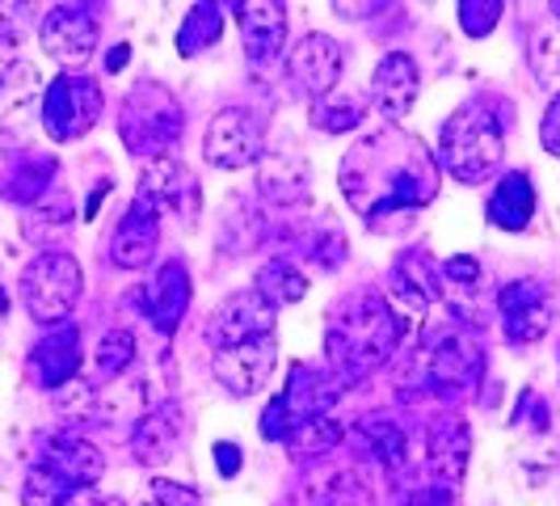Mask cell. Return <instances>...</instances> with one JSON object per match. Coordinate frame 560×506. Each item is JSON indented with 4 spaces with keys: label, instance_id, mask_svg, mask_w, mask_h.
<instances>
[{
    "label": "cell",
    "instance_id": "15",
    "mask_svg": "<svg viewBox=\"0 0 560 506\" xmlns=\"http://www.w3.org/2000/svg\"><path fill=\"white\" fill-rule=\"evenodd\" d=\"M140 198H148L156 211H173L182 225H195L198 211H202V191H198V177L182 165L177 157H156V161H143L140 169Z\"/></svg>",
    "mask_w": 560,
    "mask_h": 506
},
{
    "label": "cell",
    "instance_id": "7",
    "mask_svg": "<svg viewBox=\"0 0 560 506\" xmlns=\"http://www.w3.org/2000/svg\"><path fill=\"white\" fill-rule=\"evenodd\" d=\"M102 84L81 72H63L43 89V131L56 143H72L89 136L102 118Z\"/></svg>",
    "mask_w": 560,
    "mask_h": 506
},
{
    "label": "cell",
    "instance_id": "42",
    "mask_svg": "<svg viewBox=\"0 0 560 506\" xmlns=\"http://www.w3.org/2000/svg\"><path fill=\"white\" fill-rule=\"evenodd\" d=\"M539 143H544L552 157H560V93L548 102V111L539 118Z\"/></svg>",
    "mask_w": 560,
    "mask_h": 506
},
{
    "label": "cell",
    "instance_id": "20",
    "mask_svg": "<svg viewBox=\"0 0 560 506\" xmlns=\"http://www.w3.org/2000/svg\"><path fill=\"white\" fill-rule=\"evenodd\" d=\"M161 245V211L148 198H131V207L122 211V220L114 225L110 237V262L122 271H140L156 257Z\"/></svg>",
    "mask_w": 560,
    "mask_h": 506
},
{
    "label": "cell",
    "instance_id": "41",
    "mask_svg": "<svg viewBox=\"0 0 560 506\" xmlns=\"http://www.w3.org/2000/svg\"><path fill=\"white\" fill-rule=\"evenodd\" d=\"M152 503L156 506H198V494L173 481H152Z\"/></svg>",
    "mask_w": 560,
    "mask_h": 506
},
{
    "label": "cell",
    "instance_id": "29",
    "mask_svg": "<svg viewBox=\"0 0 560 506\" xmlns=\"http://www.w3.org/2000/svg\"><path fill=\"white\" fill-rule=\"evenodd\" d=\"M253 291L270 304V309L279 312L287 304H300L304 296H308V275L291 262V257H270L261 271H257V279H253Z\"/></svg>",
    "mask_w": 560,
    "mask_h": 506
},
{
    "label": "cell",
    "instance_id": "21",
    "mask_svg": "<svg viewBox=\"0 0 560 506\" xmlns=\"http://www.w3.org/2000/svg\"><path fill=\"white\" fill-rule=\"evenodd\" d=\"M236 26H241V43L249 64H275L279 51H287V9L279 0H241L232 4Z\"/></svg>",
    "mask_w": 560,
    "mask_h": 506
},
{
    "label": "cell",
    "instance_id": "26",
    "mask_svg": "<svg viewBox=\"0 0 560 506\" xmlns=\"http://www.w3.org/2000/svg\"><path fill=\"white\" fill-rule=\"evenodd\" d=\"M354 444H359L366 460L384 464L388 473H400L413 460L409 435H405V426L393 414H363V418L354 422Z\"/></svg>",
    "mask_w": 560,
    "mask_h": 506
},
{
    "label": "cell",
    "instance_id": "23",
    "mask_svg": "<svg viewBox=\"0 0 560 506\" xmlns=\"http://www.w3.org/2000/svg\"><path fill=\"white\" fill-rule=\"evenodd\" d=\"M186 309H190V271L173 257V262H165V266L156 271V279L143 283L140 312L152 321V330L177 334V325H182Z\"/></svg>",
    "mask_w": 560,
    "mask_h": 506
},
{
    "label": "cell",
    "instance_id": "22",
    "mask_svg": "<svg viewBox=\"0 0 560 506\" xmlns=\"http://www.w3.org/2000/svg\"><path fill=\"white\" fill-rule=\"evenodd\" d=\"M186 435H190V422H186V410L177 405V401H165V405H156V410H148L140 422H136V430H131V456L140 460V464H168L177 448L186 444Z\"/></svg>",
    "mask_w": 560,
    "mask_h": 506
},
{
    "label": "cell",
    "instance_id": "36",
    "mask_svg": "<svg viewBox=\"0 0 560 506\" xmlns=\"http://www.w3.org/2000/svg\"><path fill=\"white\" fill-rule=\"evenodd\" d=\"M304 253H308L320 271H337L346 262V237L337 232V225H316L304 237Z\"/></svg>",
    "mask_w": 560,
    "mask_h": 506
},
{
    "label": "cell",
    "instance_id": "35",
    "mask_svg": "<svg viewBox=\"0 0 560 506\" xmlns=\"http://www.w3.org/2000/svg\"><path fill=\"white\" fill-rule=\"evenodd\" d=\"M312 123L320 131H354L363 123V97H337V93H329L325 102H312Z\"/></svg>",
    "mask_w": 560,
    "mask_h": 506
},
{
    "label": "cell",
    "instance_id": "5",
    "mask_svg": "<svg viewBox=\"0 0 560 506\" xmlns=\"http://www.w3.org/2000/svg\"><path fill=\"white\" fill-rule=\"evenodd\" d=\"M84 291V275L81 262L63 250H47L38 253L22 271V300H26V312L38 321V325H63L77 300Z\"/></svg>",
    "mask_w": 560,
    "mask_h": 506
},
{
    "label": "cell",
    "instance_id": "46",
    "mask_svg": "<svg viewBox=\"0 0 560 506\" xmlns=\"http://www.w3.org/2000/svg\"><path fill=\"white\" fill-rule=\"evenodd\" d=\"M102 506H127V503H122V498H110V503H102Z\"/></svg>",
    "mask_w": 560,
    "mask_h": 506
},
{
    "label": "cell",
    "instance_id": "27",
    "mask_svg": "<svg viewBox=\"0 0 560 506\" xmlns=\"http://www.w3.org/2000/svg\"><path fill=\"white\" fill-rule=\"evenodd\" d=\"M34 111H43V77L30 59H13L0 77V123L26 127Z\"/></svg>",
    "mask_w": 560,
    "mask_h": 506
},
{
    "label": "cell",
    "instance_id": "9",
    "mask_svg": "<svg viewBox=\"0 0 560 506\" xmlns=\"http://www.w3.org/2000/svg\"><path fill=\"white\" fill-rule=\"evenodd\" d=\"M202 157L215 169H245L266 157V127L245 106H228L207 123Z\"/></svg>",
    "mask_w": 560,
    "mask_h": 506
},
{
    "label": "cell",
    "instance_id": "1",
    "mask_svg": "<svg viewBox=\"0 0 560 506\" xmlns=\"http://www.w3.org/2000/svg\"><path fill=\"white\" fill-rule=\"evenodd\" d=\"M341 195L366 228L384 232L393 220H413L425 203H434L439 161L400 127L371 131L341 157Z\"/></svg>",
    "mask_w": 560,
    "mask_h": 506
},
{
    "label": "cell",
    "instance_id": "49",
    "mask_svg": "<svg viewBox=\"0 0 560 506\" xmlns=\"http://www.w3.org/2000/svg\"><path fill=\"white\" fill-rule=\"evenodd\" d=\"M148 506H156V503H148Z\"/></svg>",
    "mask_w": 560,
    "mask_h": 506
},
{
    "label": "cell",
    "instance_id": "28",
    "mask_svg": "<svg viewBox=\"0 0 560 506\" xmlns=\"http://www.w3.org/2000/svg\"><path fill=\"white\" fill-rule=\"evenodd\" d=\"M535 216V182L532 173L514 169L498 182V191L489 198V225L502 232H523Z\"/></svg>",
    "mask_w": 560,
    "mask_h": 506
},
{
    "label": "cell",
    "instance_id": "34",
    "mask_svg": "<svg viewBox=\"0 0 560 506\" xmlns=\"http://www.w3.org/2000/svg\"><path fill=\"white\" fill-rule=\"evenodd\" d=\"M136 359V334L131 330H122V325H114L110 334L97 342V355H93V376L106 384V380H118L127 367Z\"/></svg>",
    "mask_w": 560,
    "mask_h": 506
},
{
    "label": "cell",
    "instance_id": "39",
    "mask_svg": "<svg viewBox=\"0 0 560 506\" xmlns=\"http://www.w3.org/2000/svg\"><path fill=\"white\" fill-rule=\"evenodd\" d=\"M30 13H34L30 4H0V38L18 47L30 34Z\"/></svg>",
    "mask_w": 560,
    "mask_h": 506
},
{
    "label": "cell",
    "instance_id": "11",
    "mask_svg": "<svg viewBox=\"0 0 560 506\" xmlns=\"http://www.w3.org/2000/svg\"><path fill=\"white\" fill-rule=\"evenodd\" d=\"M202 334L211 342V350H232V346H245L257 337H270L275 334V309L253 287H245V291L228 296L224 304L211 309Z\"/></svg>",
    "mask_w": 560,
    "mask_h": 506
},
{
    "label": "cell",
    "instance_id": "33",
    "mask_svg": "<svg viewBox=\"0 0 560 506\" xmlns=\"http://www.w3.org/2000/svg\"><path fill=\"white\" fill-rule=\"evenodd\" d=\"M527 56H532L535 77L544 84H552V89H560V22L557 18H548V22H539V26L532 30Z\"/></svg>",
    "mask_w": 560,
    "mask_h": 506
},
{
    "label": "cell",
    "instance_id": "47",
    "mask_svg": "<svg viewBox=\"0 0 560 506\" xmlns=\"http://www.w3.org/2000/svg\"><path fill=\"white\" fill-rule=\"evenodd\" d=\"M552 18H557V22H560V0H557V4H552Z\"/></svg>",
    "mask_w": 560,
    "mask_h": 506
},
{
    "label": "cell",
    "instance_id": "4",
    "mask_svg": "<svg viewBox=\"0 0 560 506\" xmlns=\"http://www.w3.org/2000/svg\"><path fill=\"white\" fill-rule=\"evenodd\" d=\"M177 136H182V102L173 97V89L161 81L131 84L118 111V140L127 143V152L156 161L173 152Z\"/></svg>",
    "mask_w": 560,
    "mask_h": 506
},
{
    "label": "cell",
    "instance_id": "19",
    "mask_svg": "<svg viewBox=\"0 0 560 506\" xmlns=\"http://www.w3.org/2000/svg\"><path fill=\"white\" fill-rule=\"evenodd\" d=\"M275 359H279V342L270 334L257 337V342H245V346H232V350H215L211 355V371H215V380L232 396H253L270 380Z\"/></svg>",
    "mask_w": 560,
    "mask_h": 506
},
{
    "label": "cell",
    "instance_id": "10",
    "mask_svg": "<svg viewBox=\"0 0 560 506\" xmlns=\"http://www.w3.org/2000/svg\"><path fill=\"white\" fill-rule=\"evenodd\" d=\"M341 43L329 34H304L291 51H287V84L304 97V102H325L329 93H337L341 81Z\"/></svg>",
    "mask_w": 560,
    "mask_h": 506
},
{
    "label": "cell",
    "instance_id": "37",
    "mask_svg": "<svg viewBox=\"0 0 560 506\" xmlns=\"http://www.w3.org/2000/svg\"><path fill=\"white\" fill-rule=\"evenodd\" d=\"M72 498V490L63 485V481H56L38 460H34V469H30L26 478V490H22V506H63Z\"/></svg>",
    "mask_w": 560,
    "mask_h": 506
},
{
    "label": "cell",
    "instance_id": "14",
    "mask_svg": "<svg viewBox=\"0 0 560 506\" xmlns=\"http://www.w3.org/2000/svg\"><path fill=\"white\" fill-rule=\"evenodd\" d=\"M468 451H472V435L468 422L455 414H439L421 426V469L430 473L434 485H459L468 473Z\"/></svg>",
    "mask_w": 560,
    "mask_h": 506
},
{
    "label": "cell",
    "instance_id": "32",
    "mask_svg": "<svg viewBox=\"0 0 560 506\" xmlns=\"http://www.w3.org/2000/svg\"><path fill=\"white\" fill-rule=\"evenodd\" d=\"M341 439H346V426L334 414H325V418H312L304 426H295L282 444H287V451H295V456H325V451L341 448Z\"/></svg>",
    "mask_w": 560,
    "mask_h": 506
},
{
    "label": "cell",
    "instance_id": "16",
    "mask_svg": "<svg viewBox=\"0 0 560 506\" xmlns=\"http://www.w3.org/2000/svg\"><path fill=\"white\" fill-rule=\"evenodd\" d=\"M38 38H43V51L56 64L81 68L97 51V22L89 18V9L59 4V9H47V18L38 22Z\"/></svg>",
    "mask_w": 560,
    "mask_h": 506
},
{
    "label": "cell",
    "instance_id": "8",
    "mask_svg": "<svg viewBox=\"0 0 560 506\" xmlns=\"http://www.w3.org/2000/svg\"><path fill=\"white\" fill-rule=\"evenodd\" d=\"M421 367H425V380H430L434 393L447 396V401H459V396H468L480 384L485 350H480V342L468 330L455 325L447 334L430 337V346L421 355Z\"/></svg>",
    "mask_w": 560,
    "mask_h": 506
},
{
    "label": "cell",
    "instance_id": "2",
    "mask_svg": "<svg viewBox=\"0 0 560 506\" xmlns=\"http://www.w3.org/2000/svg\"><path fill=\"white\" fill-rule=\"evenodd\" d=\"M405 330H409V321L388 296H380V291L341 296L325 317L329 371L341 384L380 371L396 355V346L405 342Z\"/></svg>",
    "mask_w": 560,
    "mask_h": 506
},
{
    "label": "cell",
    "instance_id": "3",
    "mask_svg": "<svg viewBox=\"0 0 560 506\" xmlns=\"http://www.w3.org/2000/svg\"><path fill=\"white\" fill-rule=\"evenodd\" d=\"M502 157L505 131L489 102H468V106L451 114L447 127H443V140H439V165L447 169L455 182L477 186L485 177H493Z\"/></svg>",
    "mask_w": 560,
    "mask_h": 506
},
{
    "label": "cell",
    "instance_id": "44",
    "mask_svg": "<svg viewBox=\"0 0 560 506\" xmlns=\"http://www.w3.org/2000/svg\"><path fill=\"white\" fill-rule=\"evenodd\" d=\"M127 59H131V47H127V43H118L110 56H106V72H122V68H127Z\"/></svg>",
    "mask_w": 560,
    "mask_h": 506
},
{
    "label": "cell",
    "instance_id": "43",
    "mask_svg": "<svg viewBox=\"0 0 560 506\" xmlns=\"http://www.w3.org/2000/svg\"><path fill=\"white\" fill-rule=\"evenodd\" d=\"M241 448L236 444H215V469H220V478H236L241 473Z\"/></svg>",
    "mask_w": 560,
    "mask_h": 506
},
{
    "label": "cell",
    "instance_id": "18",
    "mask_svg": "<svg viewBox=\"0 0 560 506\" xmlns=\"http://www.w3.org/2000/svg\"><path fill=\"white\" fill-rule=\"evenodd\" d=\"M393 300L400 312H430L443 304V266L425 250H405L393 262Z\"/></svg>",
    "mask_w": 560,
    "mask_h": 506
},
{
    "label": "cell",
    "instance_id": "13",
    "mask_svg": "<svg viewBox=\"0 0 560 506\" xmlns=\"http://www.w3.org/2000/svg\"><path fill=\"white\" fill-rule=\"evenodd\" d=\"M498 317H502V334L514 346H527L552 330L557 309H552V296L548 287L535 279H514L498 291Z\"/></svg>",
    "mask_w": 560,
    "mask_h": 506
},
{
    "label": "cell",
    "instance_id": "45",
    "mask_svg": "<svg viewBox=\"0 0 560 506\" xmlns=\"http://www.w3.org/2000/svg\"><path fill=\"white\" fill-rule=\"evenodd\" d=\"M334 9L337 13H346V18H354V13H380L384 4H346V0H337Z\"/></svg>",
    "mask_w": 560,
    "mask_h": 506
},
{
    "label": "cell",
    "instance_id": "48",
    "mask_svg": "<svg viewBox=\"0 0 560 506\" xmlns=\"http://www.w3.org/2000/svg\"><path fill=\"white\" fill-rule=\"evenodd\" d=\"M0 312H4V300H0Z\"/></svg>",
    "mask_w": 560,
    "mask_h": 506
},
{
    "label": "cell",
    "instance_id": "30",
    "mask_svg": "<svg viewBox=\"0 0 560 506\" xmlns=\"http://www.w3.org/2000/svg\"><path fill=\"white\" fill-rule=\"evenodd\" d=\"M220 38H224V9L220 4H195L186 13L182 30H177V51L186 59H195L202 51H211Z\"/></svg>",
    "mask_w": 560,
    "mask_h": 506
},
{
    "label": "cell",
    "instance_id": "50",
    "mask_svg": "<svg viewBox=\"0 0 560 506\" xmlns=\"http://www.w3.org/2000/svg\"><path fill=\"white\" fill-rule=\"evenodd\" d=\"M557 364H560V359H557Z\"/></svg>",
    "mask_w": 560,
    "mask_h": 506
},
{
    "label": "cell",
    "instance_id": "12",
    "mask_svg": "<svg viewBox=\"0 0 560 506\" xmlns=\"http://www.w3.org/2000/svg\"><path fill=\"white\" fill-rule=\"evenodd\" d=\"M257 198L275 211H295L308 203V157L295 140L266 148L257 161Z\"/></svg>",
    "mask_w": 560,
    "mask_h": 506
},
{
    "label": "cell",
    "instance_id": "38",
    "mask_svg": "<svg viewBox=\"0 0 560 506\" xmlns=\"http://www.w3.org/2000/svg\"><path fill=\"white\" fill-rule=\"evenodd\" d=\"M502 22V4L498 0H459V30L468 38H485Z\"/></svg>",
    "mask_w": 560,
    "mask_h": 506
},
{
    "label": "cell",
    "instance_id": "24",
    "mask_svg": "<svg viewBox=\"0 0 560 506\" xmlns=\"http://www.w3.org/2000/svg\"><path fill=\"white\" fill-rule=\"evenodd\" d=\"M418 89H421V72L418 64H413V56L393 51V56L380 59V68L371 77V106L388 118V127H396L405 114L413 111Z\"/></svg>",
    "mask_w": 560,
    "mask_h": 506
},
{
    "label": "cell",
    "instance_id": "25",
    "mask_svg": "<svg viewBox=\"0 0 560 506\" xmlns=\"http://www.w3.org/2000/svg\"><path fill=\"white\" fill-rule=\"evenodd\" d=\"M30 364L38 371L43 389H68V384L77 380V371H81V330H77L72 321L51 325L47 337L34 346Z\"/></svg>",
    "mask_w": 560,
    "mask_h": 506
},
{
    "label": "cell",
    "instance_id": "31",
    "mask_svg": "<svg viewBox=\"0 0 560 506\" xmlns=\"http://www.w3.org/2000/svg\"><path fill=\"white\" fill-rule=\"evenodd\" d=\"M51 177H56V161L26 152L18 165L9 169V177H4V198H13V203H38V198L51 191Z\"/></svg>",
    "mask_w": 560,
    "mask_h": 506
},
{
    "label": "cell",
    "instance_id": "40",
    "mask_svg": "<svg viewBox=\"0 0 560 506\" xmlns=\"http://www.w3.org/2000/svg\"><path fill=\"white\" fill-rule=\"evenodd\" d=\"M443 279L459 283V287H477L480 283V262L472 253H455L447 266H443Z\"/></svg>",
    "mask_w": 560,
    "mask_h": 506
},
{
    "label": "cell",
    "instance_id": "17",
    "mask_svg": "<svg viewBox=\"0 0 560 506\" xmlns=\"http://www.w3.org/2000/svg\"><path fill=\"white\" fill-rule=\"evenodd\" d=\"M38 464L51 473L56 481H63L72 494H84V490H93L102 473H106V460H102V451L93 448L89 439H81L77 430H59L51 435L47 444H43V456H38Z\"/></svg>",
    "mask_w": 560,
    "mask_h": 506
},
{
    "label": "cell",
    "instance_id": "6",
    "mask_svg": "<svg viewBox=\"0 0 560 506\" xmlns=\"http://www.w3.org/2000/svg\"><path fill=\"white\" fill-rule=\"evenodd\" d=\"M337 396H341V380H337L334 371L300 364L287 376V389L266 405V414H261V435L282 444L295 426H304V422H312V418H325V414L334 410Z\"/></svg>",
    "mask_w": 560,
    "mask_h": 506
}]
</instances>
